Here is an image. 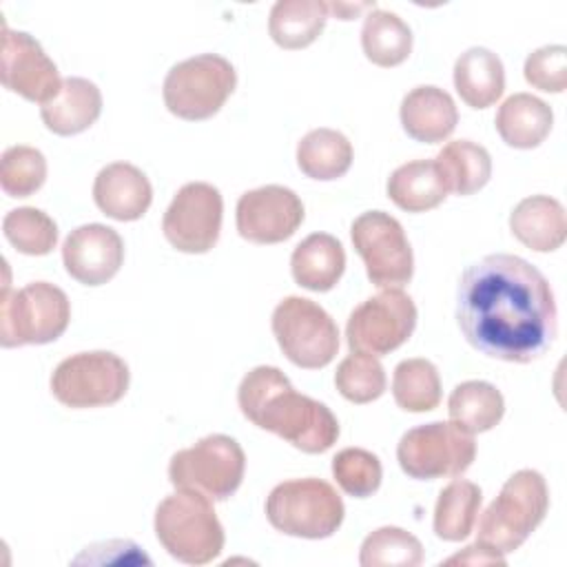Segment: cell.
Here are the masks:
<instances>
[{
	"instance_id": "6da1fadb",
	"label": "cell",
	"mask_w": 567,
	"mask_h": 567,
	"mask_svg": "<svg viewBox=\"0 0 567 567\" xmlns=\"http://www.w3.org/2000/svg\"><path fill=\"white\" fill-rule=\"evenodd\" d=\"M456 321L481 354L532 363L554 343L558 310L547 277L516 255H487L467 266L456 288Z\"/></svg>"
},
{
	"instance_id": "7a4b0ae2",
	"label": "cell",
	"mask_w": 567,
	"mask_h": 567,
	"mask_svg": "<svg viewBox=\"0 0 567 567\" xmlns=\"http://www.w3.org/2000/svg\"><path fill=\"white\" fill-rule=\"evenodd\" d=\"M241 414L257 427L272 432L306 454H321L339 439L332 410L292 388L275 365L252 368L237 388Z\"/></svg>"
},
{
	"instance_id": "3957f363",
	"label": "cell",
	"mask_w": 567,
	"mask_h": 567,
	"mask_svg": "<svg viewBox=\"0 0 567 567\" xmlns=\"http://www.w3.org/2000/svg\"><path fill=\"white\" fill-rule=\"evenodd\" d=\"M155 536L179 563L206 565L224 549V527L208 496L177 487L155 509Z\"/></svg>"
},
{
	"instance_id": "277c9868",
	"label": "cell",
	"mask_w": 567,
	"mask_h": 567,
	"mask_svg": "<svg viewBox=\"0 0 567 567\" xmlns=\"http://www.w3.org/2000/svg\"><path fill=\"white\" fill-rule=\"evenodd\" d=\"M547 509L549 487L543 474L536 470H518L505 481L501 494L487 505L481 518H476V540L503 556L512 554L545 520Z\"/></svg>"
},
{
	"instance_id": "5b68a950",
	"label": "cell",
	"mask_w": 567,
	"mask_h": 567,
	"mask_svg": "<svg viewBox=\"0 0 567 567\" xmlns=\"http://www.w3.org/2000/svg\"><path fill=\"white\" fill-rule=\"evenodd\" d=\"M343 501L337 489L321 478H292L275 485L266 498L268 523L297 538H328L343 523Z\"/></svg>"
},
{
	"instance_id": "8992f818",
	"label": "cell",
	"mask_w": 567,
	"mask_h": 567,
	"mask_svg": "<svg viewBox=\"0 0 567 567\" xmlns=\"http://www.w3.org/2000/svg\"><path fill=\"white\" fill-rule=\"evenodd\" d=\"M71 321V303L62 288L33 281L20 290L4 284L0 303V343L4 348L44 346L62 337Z\"/></svg>"
},
{
	"instance_id": "52a82bcc",
	"label": "cell",
	"mask_w": 567,
	"mask_h": 567,
	"mask_svg": "<svg viewBox=\"0 0 567 567\" xmlns=\"http://www.w3.org/2000/svg\"><path fill=\"white\" fill-rule=\"evenodd\" d=\"M237 86L235 66L217 53H199L177 62L164 78L166 109L188 122L213 117Z\"/></svg>"
},
{
	"instance_id": "ba28073f",
	"label": "cell",
	"mask_w": 567,
	"mask_h": 567,
	"mask_svg": "<svg viewBox=\"0 0 567 567\" xmlns=\"http://www.w3.org/2000/svg\"><path fill=\"white\" fill-rule=\"evenodd\" d=\"M246 472L241 445L226 434H208L195 445L171 456L168 481L182 489H195L210 501L233 496Z\"/></svg>"
},
{
	"instance_id": "9c48e42d",
	"label": "cell",
	"mask_w": 567,
	"mask_h": 567,
	"mask_svg": "<svg viewBox=\"0 0 567 567\" xmlns=\"http://www.w3.org/2000/svg\"><path fill=\"white\" fill-rule=\"evenodd\" d=\"M272 334L290 363L303 370L326 368L339 350V328L334 319L312 299L286 297L270 319Z\"/></svg>"
},
{
	"instance_id": "30bf717a",
	"label": "cell",
	"mask_w": 567,
	"mask_h": 567,
	"mask_svg": "<svg viewBox=\"0 0 567 567\" xmlns=\"http://www.w3.org/2000/svg\"><path fill=\"white\" fill-rule=\"evenodd\" d=\"M131 372L124 359L106 350L78 352L58 363L51 374V394L71 410L117 403L128 390Z\"/></svg>"
},
{
	"instance_id": "8fae6325",
	"label": "cell",
	"mask_w": 567,
	"mask_h": 567,
	"mask_svg": "<svg viewBox=\"0 0 567 567\" xmlns=\"http://www.w3.org/2000/svg\"><path fill=\"white\" fill-rule=\"evenodd\" d=\"M476 456L472 434L452 421H434L408 430L396 445V461L410 478L434 481L461 476Z\"/></svg>"
},
{
	"instance_id": "7c38bea8",
	"label": "cell",
	"mask_w": 567,
	"mask_h": 567,
	"mask_svg": "<svg viewBox=\"0 0 567 567\" xmlns=\"http://www.w3.org/2000/svg\"><path fill=\"white\" fill-rule=\"evenodd\" d=\"M352 246L365 264V275L377 288H401L412 279L414 255L396 217L365 210L350 226Z\"/></svg>"
},
{
	"instance_id": "4fadbf2b",
	"label": "cell",
	"mask_w": 567,
	"mask_h": 567,
	"mask_svg": "<svg viewBox=\"0 0 567 567\" xmlns=\"http://www.w3.org/2000/svg\"><path fill=\"white\" fill-rule=\"evenodd\" d=\"M416 328V306L401 288H383L359 303L346 323V339L352 352L374 357L401 348Z\"/></svg>"
},
{
	"instance_id": "5bb4252c",
	"label": "cell",
	"mask_w": 567,
	"mask_h": 567,
	"mask_svg": "<svg viewBox=\"0 0 567 567\" xmlns=\"http://www.w3.org/2000/svg\"><path fill=\"white\" fill-rule=\"evenodd\" d=\"M221 217V193L213 184L188 182L168 204L162 219V233L175 250L204 255L219 239Z\"/></svg>"
},
{
	"instance_id": "9a60e30c",
	"label": "cell",
	"mask_w": 567,
	"mask_h": 567,
	"mask_svg": "<svg viewBox=\"0 0 567 567\" xmlns=\"http://www.w3.org/2000/svg\"><path fill=\"white\" fill-rule=\"evenodd\" d=\"M0 80L2 86L29 102L47 104L62 86L55 62L44 53L42 44L24 33L2 27V53H0Z\"/></svg>"
},
{
	"instance_id": "2e32d148",
	"label": "cell",
	"mask_w": 567,
	"mask_h": 567,
	"mask_svg": "<svg viewBox=\"0 0 567 567\" xmlns=\"http://www.w3.org/2000/svg\"><path fill=\"white\" fill-rule=\"evenodd\" d=\"M303 215V204L292 188L268 184L239 197L235 221L246 241L279 244L297 233Z\"/></svg>"
},
{
	"instance_id": "e0dca14e",
	"label": "cell",
	"mask_w": 567,
	"mask_h": 567,
	"mask_svg": "<svg viewBox=\"0 0 567 567\" xmlns=\"http://www.w3.org/2000/svg\"><path fill=\"white\" fill-rule=\"evenodd\" d=\"M124 261V241L111 226L84 224L69 233L62 244L66 272L84 286L111 281Z\"/></svg>"
},
{
	"instance_id": "ac0fdd59",
	"label": "cell",
	"mask_w": 567,
	"mask_h": 567,
	"mask_svg": "<svg viewBox=\"0 0 567 567\" xmlns=\"http://www.w3.org/2000/svg\"><path fill=\"white\" fill-rule=\"evenodd\" d=\"M93 202L115 221H135L148 210L153 202V186L137 166L128 162H113L95 175Z\"/></svg>"
},
{
	"instance_id": "d6986e66",
	"label": "cell",
	"mask_w": 567,
	"mask_h": 567,
	"mask_svg": "<svg viewBox=\"0 0 567 567\" xmlns=\"http://www.w3.org/2000/svg\"><path fill=\"white\" fill-rule=\"evenodd\" d=\"M399 117L403 131L423 144L445 142L458 124L452 95L434 84H421L408 91L401 100Z\"/></svg>"
},
{
	"instance_id": "ffe728a7",
	"label": "cell",
	"mask_w": 567,
	"mask_h": 567,
	"mask_svg": "<svg viewBox=\"0 0 567 567\" xmlns=\"http://www.w3.org/2000/svg\"><path fill=\"white\" fill-rule=\"evenodd\" d=\"M512 235L536 252H551L567 237V217L558 199L549 195H532L520 199L509 215Z\"/></svg>"
},
{
	"instance_id": "44dd1931",
	"label": "cell",
	"mask_w": 567,
	"mask_h": 567,
	"mask_svg": "<svg viewBox=\"0 0 567 567\" xmlns=\"http://www.w3.org/2000/svg\"><path fill=\"white\" fill-rule=\"evenodd\" d=\"M102 113V93L86 78H64L58 95L40 106L44 126L55 135H78Z\"/></svg>"
},
{
	"instance_id": "7402d4cb",
	"label": "cell",
	"mask_w": 567,
	"mask_h": 567,
	"mask_svg": "<svg viewBox=\"0 0 567 567\" xmlns=\"http://www.w3.org/2000/svg\"><path fill=\"white\" fill-rule=\"evenodd\" d=\"M346 270V250L328 233H312L301 239L290 255L292 279L312 292H328Z\"/></svg>"
},
{
	"instance_id": "603a6c76",
	"label": "cell",
	"mask_w": 567,
	"mask_h": 567,
	"mask_svg": "<svg viewBox=\"0 0 567 567\" xmlns=\"http://www.w3.org/2000/svg\"><path fill=\"white\" fill-rule=\"evenodd\" d=\"M494 124L507 146L536 148L549 135L554 113L540 97L532 93H514L498 106Z\"/></svg>"
},
{
	"instance_id": "cb8c5ba5",
	"label": "cell",
	"mask_w": 567,
	"mask_h": 567,
	"mask_svg": "<svg viewBox=\"0 0 567 567\" xmlns=\"http://www.w3.org/2000/svg\"><path fill=\"white\" fill-rule=\"evenodd\" d=\"M454 89L472 109L492 106L505 91L501 58L485 47L463 51L454 62Z\"/></svg>"
},
{
	"instance_id": "d4e9b609",
	"label": "cell",
	"mask_w": 567,
	"mask_h": 567,
	"mask_svg": "<svg viewBox=\"0 0 567 567\" xmlns=\"http://www.w3.org/2000/svg\"><path fill=\"white\" fill-rule=\"evenodd\" d=\"M388 197L405 213H425L443 204L447 186L434 159H414L392 171Z\"/></svg>"
},
{
	"instance_id": "484cf974",
	"label": "cell",
	"mask_w": 567,
	"mask_h": 567,
	"mask_svg": "<svg viewBox=\"0 0 567 567\" xmlns=\"http://www.w3.org/2000/svg\"><path fill=\"white\" fill-rule=\"evenodd\" d=\"M328 18V2L279 0L270 9L268 33L281 49H306L321 35Z\"/></svg>"
},
{
	"instance_id": "4316f807",
	"label": "cell",
	"mask_w": 567,
	"mask_h": 567,
	"mask_svg": "<svg viewBox=\"0 0 567 567\" xmlns=\"http://www.w3.org/2000/svg\"><path fill=\"white\" fill-rule=\"evenodd\" d=\"M352 144L334 128H312L297 144V166L299 171L319 182H330L343 177L352 166Z\"/></svg>"
},
{
	"instance_id": "83f0119b",
	"label": "cell",
	"mask_w": 567,
	"mask_h": 567,
	"mask_svg": "<svg viewBox=\"0 0 567 567\" xmlns=\"http://www.w3.org/2000/svg\"><path fill=\"white\" fill-rule=\"evenodd\" d=\"M447 414L463 432L481 434L498 425L505 414V399L487 381H463L447 399Z\"/></svg>"
},
{
	"instance_id": "f1b7e54d",
	"label": "cell",
	"mask_w": 567,
	"mask_h": 567,
	"mask_svg": "<svg viewBox=\"0 0 567 567\" xmlns=\"http://www.w3.org/2000/svg\"><path fill=\"white\" fill-rule=\"evenodd\" d=\"M447 193L472 195L481 190L492 177V157L485 146L472 140L447 142L434 157Z\"/></svg>"
},
{
	"instance_id": "f546056e",
	"label": "cell",
	"mask_w": 567,
	"mask_h": 567,
	"mask_svg": "<svg viewBox=\"0 0 567 567\" xmlns=\"http://www.w3.org/2000/svg\"><path fill=\"white\" fill-rule=\"evenodd\" d=\"M483 492L467 478H454L445 485L434 505V534L441 540L458 543L467 538L481 512Z\"/></svg>"
},
{
	"instance_id": "4dcf8cb0",
	"label": "cell",
	"mask_w": 567,
	"mask_h": 567,
	"mask_svg": "<svg viewBox=\"0 0 567 567\" xmlns=\"http://www.w3.org/2000/svg\"><path fill=\"white\" fill-rule=\"evenodd\" d=\"M361 47L372 64L390 69L412 53V31L396 13L374 7L363 20Z\"/></svg>"
},
{
	"instance_id": "1f68e13d",
	"label": "cell",
	"mask_w": 567,
	"mask_h": 567,
	"mask_svg": "<svg viewBox=\"0 0 567 567\" xmlns=\"http://www.w3.org/2000/svg\"><path fill=\"white\" fill-rule=\"evenodd\" d=\"M392 396L405 412H430L441 403V377L427 359H405L394 368Z\"/></svg>"
},
{
	"instance_id": "d6a6232c",
	"label": "cell",
	"mask_w": 567,
	"mask_h": 567,
	"mask_svg": "<svg viewBox=\"0 0 567 567\" xmlns=\"http://www.w3.org/2000/svg\"><path fill=\"white\" fill-rule=\"evenodd\" d=\"M359 563L363 567H416L423 563V545L414 534L385 525L365 536Z\"/></svg>"
},
{
	"instance_id": "836d02e7",
	"label": "cell",
	"mask_w": 567,
	"mask_h": 567,
	"mask_svg": "<svg viewBox=\"0 0 567 567\" xmlns=\"http://www.w3.org/2000/svg\"><path fill=\"white\" fill-rule=\"evenodd\" d=\"M2 233L18 252L31 257L49 255L58 244L55 221L33 206L9 210L2 219Z\"/></svg>"
},
{
	"instance_id": "e575fe53",
	"label": "cell",
	"mask_w": 567,
	"mask_h": 567,
	"mask_svg": "<svg viewBox=\"0 0 567 567\" xmlns=\"http://www.w3.org/2000/svg\"><path fill=\"white\" fill-rule=\"evenodd\" d=\"M385 370L374 354L352 352L334 372V385L350 403H370L385 392Z\"/></svg>"
},
{
	"instance_id": "d590c367",
	"label": "cell",
	"mask_w": 567,
	"mask_h": 567,
	"mask_svg": "<svg viewBox=\"0 0 567 567\" xmlns=\"http://www.w3.org/2000/svg\"><path fill=\"white\" fill-rule=\"evenodd\" d=\"M47 179L44 155L27 144L9 146L0 159V186L9 197H29Z\"/></svg>"
},
{
	"instance_id": "8d00e7d4",
	"label": "cell",
	"mask_w": 567,
	"mask_h": 567,
	"mask_svg": "<svg viewBox=\"0 0 567 567\" xmlns=\"http://www.w3.org/2000/svg\"><path fill=\"white\" fill-rule=\"evenodd\" d=\"M332 476L346 494L365 498L379 489L383 470L377 454L363 447H346L332 458Z\"/></svg>"
},
{
	"instance_id": "74e56055",
	"label": "cell",
	"mask_w": 567,
	"mask_h": 567,
	"mask_svg": "<svg viewBox=\"0 0 567 567\" xmlns=\"http://www.w3.org/2000/svg\"><path fill=\"white\" fill-rule=\"evenodd\" d=\"M523 75L538 91L563 93L567 89V49L563 44H547L532 51L525 60Z\"/></svg>"
},
{
	"instance_id": "f35d334b",
	"label": "cell",
	"mask_w": 567,
	"mask_h": 567,
	"mask_svg": "<svg viewBox=\"0 0 567 567\" xmlns=\"http://www.w3.org/2000/svg\"><path fill=\"white\" fill-rule=\"evenodd\" d=\"M454 563H465V565H505V556L476 540L474 545L465 547L463 551H458V554H454L452 558L445 560V565H454Z\"/></svg>"
},
{
	"instance_id": "ab89813d",
	"label": "cell",
	"mask_w": 567,
	"mask_h": 567,
	"mask_svg": "<svg viewBox=\"0 0 567 567\" xmlns=\"http://www.w3.org/2000/svg\"><path fill=\"white\" fill-rule=\"evenodd\" d=\"M365 9H374V2H328L330 16H337L339 20H354Z\"/></svg>"
}]
</instances>
